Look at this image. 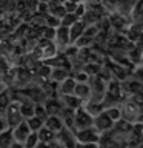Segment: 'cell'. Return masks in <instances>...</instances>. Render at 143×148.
Returning a JSON list of instances; mask_svg holds the SVG:
<instances>
[{
    "label": "cell",
    "mask_w": 143,
    "mask_h": 148,
    "mask_svg": "<svg viewBox=\"0 0 143 148\" xmlns=\"http://www.w3.org/2000/svg\"><path fill=\"white\" fill-rule=\"evenodd\" d=\"M91 122H92V119L85 113V111H78V113H77V116H76V123H77V127L80 128V130L88 128V127L91 125Z\"/></svg>",
    "instance_id": "1"
},
{
    "label": "cell",
    "mask_w": 143,
    "mask_h": 148,
    "mask_svg": "<svg viewBox=\"0 0 143 148\" xmlns=\"http://www.w3.org/2000/svg\"><path fill=\"white\" fill-rule=\"evenodd\" d=\"M28 127H29V125H26V123L18 125V127L16 128V131H14V134H16V139H18V140H23V139H26L28 136H29V133H28Z\"/></svg>",
    "instance_id": "2"
},
{
    "label": "cell",
    "mask_w": 143,
    "mask_h": 148,
    "mask_svg": "<svg viewBox=\"0 0 143 148\" xmlns=\"http://www.w3.org/2000/svg\"><path fill=\"white\" fill-rule=\"evenodd\" d=\"M97 122H99V127L101 128V130H108L111 125H112V119L109 117L108 114H100L99 116V119H97Z\"/></svg>",
    "instance_id": "3"
},
{
    "label": "cell",
    "mask_w": 143,
    "mask_h": 148,
    "mask_svg": "<svg viewBox=\"0 0 143 148\" xmlns=\"http://www.w3.org/2000/svg\"><path fill=\"white\" fill-rule=\"evenodd\" d=\"M63 125H62V122L57 119V117H49L48 119V128L49 130H54V131H57V130H60Z\"/></svg>",
    "instance_id": "4"
},
{
    "label": "cell",
    "mask_w": 143,
    "mask_h": 148,
    "mask_svg": "<svg viewBox=\"0 0 143 148\" xmlns=\"http://www.w3.org/2000/svg\"><path fill=\"white\" fill-rule=\"evenodd\" d=\"M28 125H29V128L40 130V128H42V119H40V117H32L29 122H28Z\"/></svg>",
    "instance_id": "5"
},
{
    "label": "cell",
    "mask_w": 143,
    "mask_h": 148,
    "mask_svg": "<svg viewBox=\"0 0 143 148\" xmlns=\"http://www.w3.org/2000/svg\"><path fill=\"white\" fill-rule=\"evenodd\" d=\"M39 137L43 142H46V140H49V139H52V133H51L49 128H45V130H42V131H40V136Z\"/></svg>",
    "instance_id": "6"
},
{
    "label": "cell",
    "mask_w": 143,
    "mask_h": 148,
    "mask_svg": "<svg viewBox=\"0 0 143 148\" xmlns=\"http://www.w3.org/2000/svg\"><path fill=\"white\" fill-rule=\"evenodd\" d=\"M35 142H37V134H31V136L26 139V148H34Z\"/></svg>",
    "instance_id": "7"
},
{
    "label": "cell",
    "mask_w": 143,
    "mask_h": 148,
    "mask_svg": "<svg viewBox=\"0 0 143 148\" xmlns=\"http://www.w3.org/2000/svg\"><path fill=\"white\" fill-rule=\"evenodd\" d=\"M22 113L25 116H32L34 114V108H32V106H28V103H26V105L22 106Z\"/></svg>",
    "instance_id": "8"
},
{
    "label": "cell",
    "mask_w": 143,
    "mask_h": 148,
    "mask_svg": "<svg viewBox=\"0 0 143 148\" xmlns=\"http://www.w3.org/2000/svg\"><path fill=\"white\" fill-rule=\"evenodd\" d=\"M3 128H5V123H3V120H0V131H2Z\"/></svg>",
    "instance_id": "9"
},
{
    "label": "cell",
    "mask_w": 143,
    "mask_h": 148,
    "mask_svg": "<svg viewBox=\"0 0 143 148\" xmlns=\"http://www.w3.org/2000/svg\"><path fill=\"white\" fill-rule=\"evenodd\" d=\"M37 148H48V147H46L45 143H42V145H37Z\"/></svg>",
    "instance_id": "10"
},
{
    "label": "cell",
    "mask_w": 143,
    "mask_h": 148,
    "mask_svg": "<svg viewBox=\"0 0 143 148\" xmlns=\"http://www.w3.org/2000/svg\"><path fill=\"white\" fill-rule=\"evenodd\" d=\"M12 148H23V147H20V145H17V143H16V145H12Z\"/></svg>",
    "instance_id": "11"
}]
</instances>
